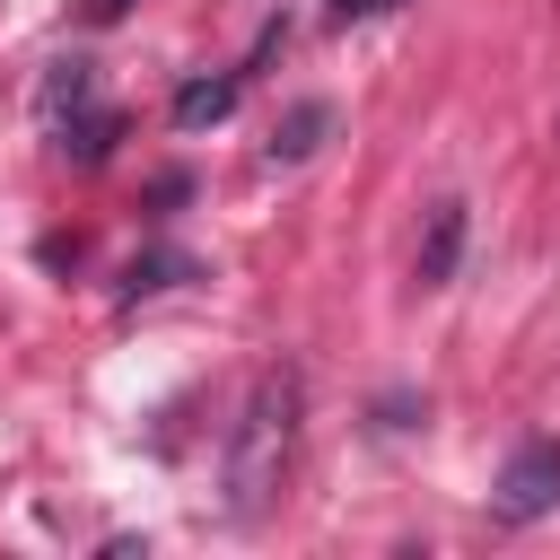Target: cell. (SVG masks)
Returning <instances> with one entry per match:
<instances>
[{"label":"cell","mask_w":560,"mask_h":560,"mask_svg":"<svg viewBox=\"0 0 560 560\" xmlns=\"http://www.w3.org/2000/svg\"><path fill=\"white\" fill-rule=\"evenodd\" d=\"M122 9H131V0H88V18H96V26H114Z\"/></svg>","instance_id":"cell-11"},{"label":"cell","mask_w":560,"mask_h":560,"mask_svg":"<svg viewBox=\"0 0 560 560\" xmlns=\"http://www.w3.org/2000/svg\"><path fill=\"white\" fill-rule=\"evenodd\" d=\"M324 131H332V105H324V96L289 105V114H280V131H271V166H298V158H315V149H324Z\"/></svg>","instance_id":"cell-7"},{"label":"cell","mask_w":560,"mask_h":560,"mask_svg":"<svg viewBox=\"0 0 560 560\" xmlns=\"http://www.w3.org/2000/svg\"><path fill=\"white\" fill-rule=\"evenodd\" d=\"M236 96H245V70H192L166 114H175V131H210V122L236 114Z\"/></svg>","instance_id":"cell-3"},{"label":"cell","mask_w":560,"mask_h":560,"mask_svg":"<svg viewBox=\"0 0 560 560\" xmlns=\"http://www.w3.org/2000/svg\"><path fill=\"white\" fill-rule=\"evenodd\" d=\"M88 96H96V70H88L79 52H61V61H44V88H35V122L52 131V122H61V114H79Z\"/></svg>","instance_id":"cell-6"},{"label":"cell","mask_w":560,"mask_h":560,"mask_svg":"<svg viewBox=\"0 0 560 560\" xmlns=\"http://www.w3.org/2000/svg\"><path fill=\"white\" fill-rule=\"evenodd\" d=\"M385 9H402V0H324V26H368Z\"/></svg>","instance_id":"cell-9"},{"label":"cell","mask_w":560,"mask_h":560,"mask_svg":"<svg viewBox=\"0 0 560 560\" xmlns=\"http://www.w3.org/2000/svg\"><path fill=\"white\" fill-rule=\"evenodd\" d=\"M298 411H306V376H298L289 359L245 385V411H236V429H228V508H236V516H254V508L280 490L289 446H298Z\"/></svg>","instance_id":"cell-1"},{"label":"cell","mask_w":560,"mask_h":560,"mask_svg":"<svg viewBox=\"0 0 560 560\" xmlns=\"http://www.w3.org/2000/svg\"><path fill=\"white\" fill-rule=\"evenodd\" d=\"M280 44H289V18H271V26H262V35H254V61H245V70H262V61H271V52H280Z\"/></svg>","instance_id":"cell-10"},{"label":"cell","mask_w":560,"mask_h":560,"mask_svg":"<svg viewBox=\"0 0 560 560\" xmlns=\"http://www.w3.org/2000/svg\"><path fill=\"white\" fill-rule=\"evenodd\" d=\"M464 262V201H429V228H420V289H446Z\"/></svg>","instance_id":"cell-5"},{"label":"cell","mask_w":560,"mask_h":560,"mask_svg":"<svg viewBox=\"0 0 560 560\" xmlns=\"http://www.w3.org/2000/svg\"><path fill=\"white\" fill-rule=\"evenodd\" d=\"M490 508H499L508 525H534V516H551V508H560V438H525V446L499 464V481H490Z\"/></svg>","instance_id":"cell-2"},{"label":"cell","mask_w":560,"mask_h":560,"mask_svg":"<svg viewBox=\"0 0 560 560\" xmlns=\"http://www.w3.org/2000/svg\"><path fill=\"white\" fill-rule=\"evenodd\" d=\"M184 280H201V262L175 254V245H158V254H140V262L122 271V306H140V298H158V289H184Z\"/></svg>","instance_id":"cell-8"},{"label":"cell","mask_w":560,"mask_h":560,"mask_svg":"<svg viewBox=\"0 0 560 560\" xmlns=\"http://www.w3.org/2000/svg\"><path fill=\"white\" fill-rule=\"evenodd\" d=\"M114 140H122V114H114L105 96H88L79 114H61V122H52V149H61L70 166H96V158H114Z\"/></svg>","instance_id":"cell-4"}]
</instances>
